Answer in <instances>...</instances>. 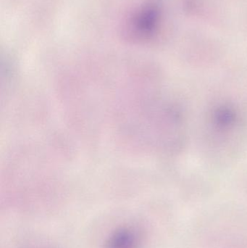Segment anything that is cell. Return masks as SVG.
<instances>
[{
	"mask_svg": "<svg viewBox=\"0 0 247 248\" xmlns=\"http://www.w3.org/2000/svg\"><path fill=\"white\" fill-rule=\"evenodd\" d=\"M160 11L158 7L148 4L136 12L129 23V33L134 39H148L158 29Z\"/></svg>",
	"mask_w": 247,
	"mask_h": 248,
	"instance_id": "6da1fadb",
	"label": "cell"
},
{
	"mask_svg": "<svg viewBox=\"0 0 247 248\" xmlns=\"http://www.w3.org/2000/svg\"><path fill=\"white\" fill-rule=\"evenodd\" d=\"M142 235L131 226H122L113 230L104 241V248H140Z\"/></svg>",
	"mask_w": 247,
	"mask_h": 248,
	"instance_id": "7a4b0ae2",
	"label": "cell"
}]
</instances>
